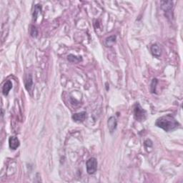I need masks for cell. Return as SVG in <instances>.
I'll list each match as a JSON object with an SVG mask.
<instances>
[{
	"label": "cell",
	"mask_w": 183,
	"mask_h": 183,
	"mask_svg": "<svg viewBox=\"0 0 183 183\" xmlns=\"http://www.w3.org/2000/svg\"><path fill=\"white\" fill-rule=\"evenodd\" d=\"M155 125L168 133L178 128L179 124L174 119L173 116L171 115H167L158 118L156 121Z\"/></svg>",
	"instance_id": "1"
},
{
	"label": "cell",
	"mask_w": 183,
	"mask_h": 183,
	"mask_svg": "<svg viewBox=\"0 0 183 183\" xmlns=\"http://www.w3.org/2000/svg\"><path fill=\"white\" fill-rule=\"evenodd\" d=\"M134 115L137 121H145L147 117V112L140 106L139 103H137L134 107Z\"/></svg>",
	"instance_id": "2"
},
{
	"label": "cell",
	"mask_w": 183,
	"mask_h": 183,
	"mask_svg": "<svg viewBox=\"0 0 183 183\" xmlns=\"http://www.w3.org/2000/svg\"><path fill=\"white\" fill-rule=\"evenodd\" d=\"M86 166H87V173L89 174H94L97 169V160L94 157L89 158L87 161Z\"/></svg>",
	"instance_id": "3"
},
{
	"label": "cell",
	"mask_w": 183,
	"mask_h": 183,
	"mask_svg": "<svg viewBox=\"0 0 183 183\" xmlns=\"http://www.w3.org/2000/svg\"><path fill=\"white\" fill-rule=\"evenodd\" d=\"M9 145L11 150H15L19 147L20 145V142L18 140L17 137L14 136H12L9 137Z\"/></svg>",
	"instance_id": "4"
},
{
	"label": "cell",
	"mask_w": 183,
	"mask_h": 183,
	"mask_svg": "<svg viewBox=\"0 0 183 183\" xmlns=\"http://www.w3.org/2000/svg\"><path fill=\"white\" fill-rule=\"evenodd\" d=\"M107 125L110 132L111 133H112L113 132L116 130L117 125V121L116 118H115V117H110L109 119H108Z\"/></svg>",
	"instance_id": "5"
},
{
	"label": "cell",
	"mask_w": 183,
	"mask_h": 183,
	"mask_svg": "<svg viewBox=\"0 0 183 183\" xmlns=\"http://www.w3.org/2000/svg\"><path fill=\"white\" fill-rule=\"evenodd\" d=\"M72 120L77 122H82L84 121V120L87 117V113L85 112H82L76 113L72 115Z\"/></svg>",
	"instance_id": "6"
},
{
	"label": "cell",
	"mask_w": 183,
	"mask_h": 183,
	"mask_svg": "<svg viewBox=\"0 0 183 183\" xmlns=\"http://www.w3.org/2000/svg\"><path fill=\"white\" fill-rule=\"evenodd\" d=\"M161 4H162V8L165 12H170L171 10H172V7H173V3H172V1H161Z\"/></svg>",
	"instance_id": "7"
},
{
	"label": "cell",
	"mask_w": 183,
	"mask_h": 183,
	"mask_svg": "<svg viewBox=\"0 0 183 183\" xmlns=\"http://www.w3.org/2000/svg\"><path fill=\"white\" fill-rule=\"evenodd\" d=\"M12 88V83L11 81L7 80L6 82L4 83V85L2 87V93L4 96L8 95L9 91L11 90V89Z\"/></svg>",
	"instance_id": "8"
},
{
	"label": "cell",
	"mask_w": 183,
	"mask_h": 183,
	"mask_svg": "<svg viewBox=\"0 0 183 183\" xmlns=\"http://www.w3.org/2000/svg\"><path fill=\"white\" fill-rule=\"evenodd\" d=\"M24 85L25 88L27 91L31 90L32 85H33V79H32V74H30V75L27 76V78L26 79L24 82Z\"/></svg>",
	"instance_id": "9"
},
{
	"label": "cell",
	"mask_w": 183,
	"mask_h": 183,
	"mask_svg": "<svg viewBox=\"0 0 183 183\" xmlns=\"http://www.w3.org/2000/svg\"><path fill=\"white\" fill-rule=\"evenodd\" d=\"M151 52L155 57H159L161 55V49L157 44H155L151 47Z\"/></svg>",
	"instance_id": "10"
},
{
	"label": "cell",
	"mask_w": 183,
	"mask_h": 183,
	"mask_svg": "<svg viewBox=\"0 0 183 183\" xmlns=\"http://www.w3.org/2000/svg\"><path fill=\"white\" fill-rule=\"evenodd\" d=\"M67 60L72 63H79V62H82V57H77V56L73 55H69L67 56Z\"/></svg>",
	"instance_id": "11"
},
{
	"label": "cell",
	"mask_w": 183,
	"mask_h": 183,
	"mask_svg": "<svg viewBox=\"0 0 183 183\" xmlns=\"http://www.w3.org/2000/svg\"><path fill=\"white\" fill-rule=\"evenodd\" d=\"M116 42V36H110L106 39L105 45L107 47H112Z\"/></svg>",
	"instance_id": "12"
},
{
	"label": "cell",
	"mask_w": 183,
	"mask_h": 183,
	"mask_svg": "<svg viewBox=\"0 0 183 183\" xmlns=\"http://www.w3.org/2000/svg\"><path fill=\"white\" fill-rule=\"evenodd\" d=\"M30 32L31 36L33 37H37V35H38V31H37V29L36 27L33 26V25H31V26H30Z\"/></svg>",
	"instance_id": "13"
},
{
	"label": "cell",
	"mask_w": 183,
	"mask_h": 183,
	"mask_svg": "<svg viewBox=\"0 0 183 183\" xmlns=\"http://www.w3.org/2000/svg\"><path fill=\"white\" fill-rule=\"evenodd\" d=\"M42 9V6L40 4H37L36 6H35V12H34L33 14V17H34V19L36 20V19L37 17V15H38L39 12H40V11H41Z\"/></svg>",
	"instance_id": "14"
},
{
	"label": "cell",
	"mask_w": 183,
	"mask_h": 183,
	"mask_svg": "<svg viewBox=\"0 0 183 183\" xmlns=\"http://www.w3.org/2000/svg\"><path fill=\"white\" fill-rule=\"evenodd\" d=\"M157 84V79H152V82L151 83V86H150V89L152 93L156 92V85Z\"/></svg>",
	"instance_id": "15"
}]
</instances>
